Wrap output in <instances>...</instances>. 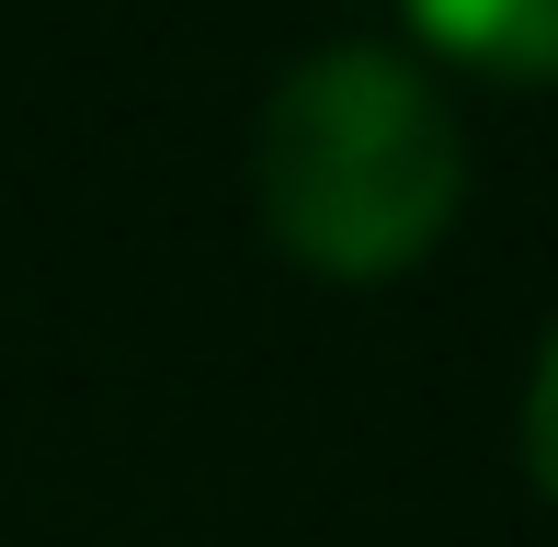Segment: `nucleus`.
<instances>
[{
    "label": "nucleus",
    "instance_id": "1",
    "mask_svg": "<svg viewBox=\"0 0 558 547\" xmlns=\"http://www.w3.org/2000/svg\"><path fill=\"white\" fill-rule=\"evenodd\" d=\"M251 194L286 263L376 285L411 274L468 206V126L399 46H319L263 92Z\"/></svg>",
    "mask_w": 558,
    "mask_h": 547
},
{
    "label": "nucleus",
    "instance_id": "2",
    "mask_svg": "<svg viewBox=\"0 0 558 547\" xmlns=\"http://www.w3.org/2000/svg\"><path fill=\"white\" fill-rule=\"evenodd\" d=\"M422 46L490 81H558V0H399Z\"/></svg>",
    "mask_w": 558,
    "mask_h": 547
},
{
    "label": "nucleus",
    "instance_id": "3",
    "mask_svg": "<svg viewBox=\"0 0 558 547\" xmlns=\"http://www.w3.org/2000/svg\"><path fill=\"white\" fill-rule=\"evenodd\" d=\"M524 467H536V490L558 502V319L536 342V377H524Z\"/></svg>",
    "mask_w": 558,
    "mask_h": 547
}]
</instances>
